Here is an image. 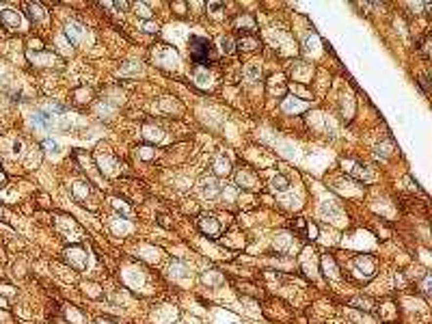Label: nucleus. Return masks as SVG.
Here are the masks:
<instances>
[{"instance_id":"obj_24","label":"nucleus","mask_w":432,"mask_h":324,"mask_svg":"<svg viewBox=\"0 0 432 324\" xmlns=\"http://www.w3.org/2000/svg\"><path fill=\"white\" fill-rule=\"evenodd\" d=\"M41 147H44L45 151H50V154H59V143L52 139H45L44 143H41Z\"/></svg>"},{"instance_id":"obj_18","label":"nucleus","mask_w":432,"mask_h":324,"mask_svg":"<svg viewBox=\"0 0 432 324\" xmlns=\"http://www.w3.org/2000/svg\"><path fill=\"white\" fill-rule=\"evenodd\" d=\"M270 186H273L274 190H279V192H285L290 188V180L285 175H274L273 182H270Z\"/></svg>"},{"instance_id":"obj_22","label":"nucleus","mask_w":432,"mask_h":324,"mask_svg":"<svg viewBox=\"0 0 432 324\" xmlns=\"http://www.w3.org/2000/svg\"><path fill=\"white\" fill-rule=\"evenodd\" d=\"M221 50L225 52V54H231V52L236 50V41H233L231 37H223L221 39Z\"/></svg>"},{"instance_id":"obj_2","label":"nucleus","mask_w":432,"mask_h":324,"mask_svg":"<svg viewBox=\"0 0 432 324\" xmlns=\"http://www.w3.org/2000/svg\"><path fill=\"white\" fill-rule=\"evenodd\" d=\"M188 52H190V59L195 63H207L212 59H216V52L214 46L207 37H190L188 41Z\"/></svg>"},{"instance_id":"obj_30","label":"nucleus","mask_w":432,"mask_h":324,"mask_svg":"<svg viewBox=\"0 0 432 324\" xmlns=\"http://www.w3.org/2000/svg\"><path fill=\"white\" fill-rule=\"evenodd\" d=\"M158 223L162 225V227H166V229L171 227V218L166 216V214H158Z\"/></svg>"},{"instance_id":"obj_26","label":"nucleus","mask_w":432,"mask_h":324,"mask_svg":"<svg viewBox=\"0 0 432 324\" xmlns=\"http://www.w3.org/2000/svg\"><path fill=\"white\" fill-rule=\"evenodd\" d=\"M111 203H113V208H114V210H119V212L123 214V216H132V212H130L126 206H123V201H119V199H113Z\"/></svg>"},{"instance_id":"obj_14","label":"nucleus","mask_w":432,"mask_h":324,"mask_svg":"<svg viewBox=\"0 0 432 324\" xmlns=\"http://www.w3.org/2000/svg\"><path fill=\"white\" fill-rule=\"evenodd\" d=\"M214 173L216 175H221V177H227V175H231V162H229L225 156H216L214 158Z\"/></svg>"},{"instance_id":"obj_19","label":"nucleus","mask_w":432,"mask_h":324,"mask_svg":"<svg viewBox=\"0 0 432 324\" xmlns=\"http://www.w3.org/2000/svg\"><path fill=\"white\" fill-rule=\"evenodd\" d=\"M259 74H262V67H259L257 63H249L247 69H244V76H247L249 80H257Z\"/></svg>"},{"instance_id":"obj_34","label":"nucleus","mask_w":432,"mask_h":324,"mask_svg":"<svg viewBox=\"0 0 432 324\" xmlns=\"http://www.w3.org/2000/svg\"><path fill=\"white\" fill-rule=\"evenodd\" d=\"M114 7H117V9H128L130 4L128 2H114Z\"/></svg>"},{"instance_id":"obj_17","label":"nucleus","mask_w":432,"mask_h":324,"mask_svg":"<svg viewBox=\"0 0 432 324\" xmlns=\"http://www.w3.org/2000/svg\"><path fill=\"white\" fill-rule=\"evenodd\" d=\"M201 279H204V283L212 285V287H218V285L225 283V277H223L221 273H216V270H207V273L201 277Z\"/></svg>"},{"instance_id":"obj_31","label":"nucleus","mask_w":432,"mask_h":324,"mask_svg":"<svg viewBox=\"0 0 432 324\" xmlns=\"http://www.w3.org/2000/svg\"><path fill=\"white\" fill-rule=\"evenodd\" d=\"M207 9H210V11H221L223 2H207Z\"/></svg>"},{"instance_id":"obj_23","label":"nucleus","mask_w":432,"mask_h":324,"mask_svg":"<svg viewBox=\"0 0 432 324\" xmlns=\"http://www.w3.org/2000/svg\"><path fill=\"white\" fill-rule=\"evenodd\" d=\"M350 305H361V309H365V311H372L374 309V301H369V299H352L350 301Z\"/></svg>"},{"instance_id":"obj_9","label":"nucleus","mask_w":432,"mask_h":324,"mask_svg":"<svg viewBox=\"0 0 432 324\" xmlns=\"http://www.w3.org/2000/svg\"><path fill=\"white\" fill-rule=\"evenodd\" d=\"M309 108V102L307 100H298V97H292V95H288L283 102H281V111L283 113H290V115H296V113H303V111H307Z\"/></svg>"},{"instance_id":"obj_6","label":"nucleus","mask_w":432,"mask_h":324,"mask_svg":"<svg viewBox=\"0 0 432 324\" xmlns=\"http://www.w3.org/2000/svg\"><path fill=\"white\" fill-rule=\"evenodd\" d=\"M65 259L71 268L76 270H85L87 268V251H82L80 247H69L65 251Z\"/></svg>"},{"instance_id":"obj_20","label":"nucleus","mask_w":432,"mask_h":324,"mask_svg":"<svg viewBox=\"0 0 432 324\" xmlns=\"http://www.w3.org/2000/svg\"><path fill=\"white\" fill-rule=\"evenodd\" d=\"M195 80L199 82L201 87H207V82H210V74H207L204 67L197 65V67H195Z\"/></svg>"},{"instance_id":"obj_28","label":"nucleus","mask_w":432,"mask_h":324,"mask_svg":"<svg viewBox=\"0 0 432 324\" xmlns=\"http://www.w3.org/2000/svg\"><path fill=\"white\" fill-rule=\"evenodd\" d=\"M158 28V22H143V26H140V30H145V33H156Z\"/></svg>"},{"instance_id":"obj_15","label":"nucleus","mask_w":432,"mask_h":324,"mask_svg":"<svg viewBox=\"0 0 432 324\" xmlns=\"http://www.w3.org/2000/svg\"><path fill=\"white\" fill-rule=\"evenodd\" d=\"M236 48H240V50H244V52H253V50L259 48V39L255 37V35H242V37L238 39Z\"/></svg>"},{"instance_id":"obj_27","label":"nucleus","mask_w":432,"mask_h":324,"mask_svg":"<svg viewBox=\"0 0 432 324\" xmlns=\"http://www.w3.org/2000/svg\"><path fill=\"white\" fill-rule=\"evenodd\" d=\"M307 240H316L318 238V227H316L314 223H307V233H305Z\"/></svg>"},{"instance_id":"obj_13","label":"nucleus","mask_w":432,"mask_h":324,"mask_svg":"<svg viewBox=\"0 0 432 324\" xmlns=\"http://www.w3.org/2000/svg\"><path fill=\"white\" fill-rule=\"evenodd\" d=\"M24 11L28 13V18L33 20V22H41V20H45V11L44 7H41L39 2H24Z\"/></svg>"},{"instance_id":"obj_8","label":"nucleus","mask_w":432,"mask_h":324,"mask_svg":"<svg viewBox=\"0 0 432 324\" xmlns=\"http://www.w3.org/2000/svg\"><path fill=\"white\" fill-rule=\"evenodd\" d=\"M199 190H201V195L204 197H207V199H216L218 195H221V184L214 180L212 175H207V177H201V182H199Z\"/></svg>"},{"instance_id":"obj_32","label":"nucleus","mask_w":432,"mask_h":324,"mask_svg":"<svg viewBox=\"0 0 432 324\" xmlns=\"http://www.w3.org/2000/svg\"><path fill=\"white\" fill-rule=\"evenodd\" d=\"M419 85H421V89H424V93H428V78L419 76Z\"/></svg>"},{"instance_id":"obj_3","label":"nucleus","mask_w":432,"mask_h":324,"mask_svg":"<svg viewBox=\"0 0 432 324\" xmlns=\"http://www.w3.org/2000/svg\"><path fill=\"white\" fill-rule=\"evenodd\" d=\"M236 184L244 188V190H259V186H262V182H259V175L255 173V171L251 169V166H240V169L236 171Z\"/></svg>"},{"instance_id":"obj_11","label":"nucleus","mask_w":432,"mask_h":324,"mask_svg":"<svg viewBox=\"0 0 432 324\" xmlns=\"http://www.w3.org/2000/svg\"><path fill=\"white\" fill-rule=\"evenodd\" d=\"M233 26H236L238 30H247L249 35H253L255 30H257V22H255V18L251 13H242L238 15L236 20H233Z\"/></svg>"},{"instance_id":"obj_1","label":"nucleus","mask_w":432,"mask_h":324,"mask_svg":"<svg viewBox=\"0 0 432 324\" xmlns=\"http://www.w3.org/2000/svg\"><path fill=\"white\" fill-rule=\"evenodd\" d=\"M376 275V259L372 255H352L348 259V281L367 283Z\"/></svg>"},{"instance_id":"obj_4","label":"nucleus","mask_w":432,"mask_h":324,"mask_svg":"<svg viewBox=\"0 0 432 324\" xmlns=\"http://www.w3.org/2000/svg\"><path fill=\"white\" fill-rule=\"evenodd\" d=\"M197 227H199V231L204 233V236L212 238V240L218 238V236H221V231H223L218 218L210 216V214H199V218H197Z\"/></svg>"},{"instance_id":"obj_33","label":"nucleus","mask_w":432,"mask_h":324,"mask_svg":"<svg viewBox=\"0 0 432 324\" xmlns=\"http://www.w3.org/2000/svg\"><path fill=\"white\" fill-rule=\"evenodd\" d=\"M138 151H140V158H145V160H149V158H152V154H149V151H152V149L143 147V149H138Z\"/></svg>"},{"instance_id":"obj_7","label":"nucleus","mask_w":432,"mask_h":324,"mask_svg":"<svg viewBox=\"0 0 432 324\" xmlns=\"http://www.w3.org/2000/svg\"><path fill=\"white\" fill-rule=\"evenodd\" d=\"M341 166H343V171H348L350 175H355L357 180H363V182H369V180H374V173H369V166H365V164H357V162H352V160H341Z\"/></svg>"},{"instance_id":"obj_16","label":"nucleus","mask_w":432,"mask_h":324,"mask_svg":"<svg viewBox=\"0 0 432 324\" xmlns=\"http://www.w3.org/2000/svg\"><path fill=\"white\" fill-rule=\"evenodd\" d=\"M65 33H67V37H69V41L71 44H80V39H82V35H85V30H82V26L80 24H67V28H65Z\"/></svg>"},{"instance_id":"obj_12","label":"nucleus","mask_w":432,"mask_h":324,"mask_svg":"<svg viewBox=\"0 0 432 324\" xmlns=\"http://www.w3.org/2000/svg\"><path fill=\"white\" fill-rule=\"evenodd\" d=\"M322 270H324L326 277H331V279H340V266L335 264V257L333 255H322Z\"/></svg>"},{"instance_id":"obj_29","label":"nucleus","mask_w":432,"mask_h":324,"mask_svg":"<svg viewBox=\"0 0 432 324\" xmlns=\"http://www.w3.org/2000/svg\"><path fill=\"white\" fill-rule=\"evenodd\" d=\"M421 292H424V294H430V275H426L424 281H421Z\"/></svg>"},{"instance_id":"obj_21","label":"nucleus","mask_w":432,"mask_h":324,"mask_svg":"<svg viewBox=\"0 0 432 324\" xmlns=\"http://www.w3.org/2000/svg\"><path fill=\"white\" fill-rule=\"evenodd\" d=\"M292 229L296 233H298L300 238H305V233H307V221L305 218H296V221L292 223Z\"/></svg>"},{"instance_id":"obj_10","label":"nucleus","mask_w":432,"mask_h":324,"mask_svg":"<svg viewBox=\"0 0 432 324\" xmlns=\"http://www.w3.org/2000/svg\"><path fill=\"white\" fill-rule=\"evenodd\" d=\"M54 121H56V115L50 113V111H37L33 115V123L37 125V128L52 130V128H54Z\"/></svg>"},{"instance_id":"obj_5","label":"nucleus","mask_w":432,"mask_h":324,"mask_svg":"<svg viewBox=\"0 0 432 324\" xmlns=\"http://www.w3.org/2000/svg\"><path fill=\"white\" fill-rule=\"evenodd\" d=\"M0 26L4 30H18L22 26V15L15 9H0Z\"/></svg>"},{"instance_id":"obj_25","label":"nucleus","mask_w":432,"mask_h":324,"mask_svg":"<svg viewBox=\"0 0 432 324\" xmlns=\"http://www.w3.org/2000/svg\"><path fill=\"white\" fill-rule=\"evenodd\" d=\"M134 9H136V15H140V18H152V11L147 9V4H143V2H138V4H134Z\"/></svg>"}]
</instances>
